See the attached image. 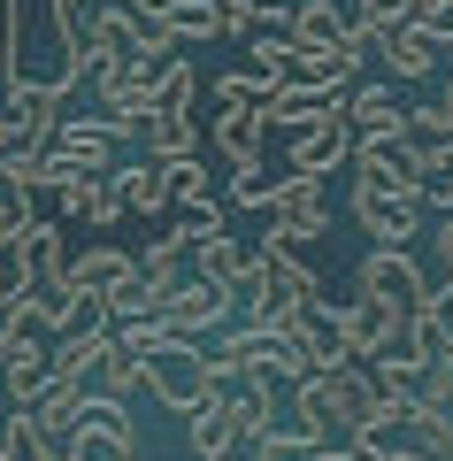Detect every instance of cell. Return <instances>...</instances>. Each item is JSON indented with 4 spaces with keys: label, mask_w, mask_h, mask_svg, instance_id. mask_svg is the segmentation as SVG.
<instances>
[{
    "label": "cell",
    "mask_w": 453,
    "mask_h": 461,
    "mask_svg": "<svg viewBox=\"0 0 453 461\" xmlns=\"http://www.w3.org/2000/svg\"><path fill=\"white\" fill-rule=\"evenodd\" d=\"M276 346H285V362H276V377H285V384H323L331 369H346V346L331 339L323 308L300 315V323H285V330H276Z\"/></svg>",
    "instance_id": "cell-1"
},
{
    "label": "cell",
    "mask_w": 453,
    "mask_h": 461,
    "mask_svg": "<svg viewBox=\"0 0 453 461\" xmlns=\"http://www.w3.org/2000/svg\"><path fill=\"white\" fill-rule=\"evenodd\" d=\"M146 393H154L162 408H177L185 423H193V415H200V408L215 400L208 354H200V346H177V354H162V362H146Z\"/></svg>",
    "instance_id": "cell-2"
},
{
    "label": "cell",
    "mask_w": 453,
    "mask_h": 461,
    "mask_svg": "<svg viewBox=\"0 0 453 461\" xmlns=\"http://www.w3.org/2000/svg\"><path fill=\"white\" fill-rule=\"evenodd\" d=\"M162 323L177 330V339L208 346L215 330H231V323H239V293H231V285H208V277H185V293L162 308Z\"/></svg>",
    "instance_id": "cell-3"
},
{
    "label": "cell",
    "mask_w": 453,
    "mask_h": 461,
    "mask_svg": "<svg viewBox=\"0 0 453 461\" xmlns=\"http://www.w3.org/2000/svg\"><path fill=\"white\" fill-rule=\"evenodd\" d=\"M16 277L23 293L39 300H69V247H62V223H32L16 239Z\"/></svg>",
    "instance_id": "cell-4"
},
{
    "label": "cell",
    "mask_w": 453,
    "mask_h": 461,
    "mask_svg": "<svg viewBox=\"0 0 453 461\" xmlns=\"http://www.w3.org/2000/svg\"><path fill=\"white\" fill-rule=\"evenodd\" d=\"M354 223L369 230L376 247H415L422 200H415V193H376V185H354Z\"/></svg>",
    "instance_id": "cell-5"
},
{
    "label": "cell",
    "mask_w": 453,
    "mask_h": 461,
    "mask_svg": "<svg viewBox=\"0 0 453 461\" xmlns=\"http://www.w3.org/2000/svg\"><path fill=\"white\" fill-rule=\"evenodd\" d=\"M339 162H354V131H346V115H315L308 131H292V147H285V169H292V177H315V185H323Z\"/></svg>",
    "instance_id": "cell-6"
},
{
    "label": "cell",
    "mask_w": 453,
    "mask_h": 461,
    "mask_svg": "<svg viewBox=\"0 0 453 461\" xmlns=\"http://www.w3.org/2000/svg\"><path fill=\"white\" fill-rule=\"evenodd\" d=\"M346 131H354V147H400L407 139V108L392 85H354L346 93Z\"/></svg>",
    "instance_id": "cell-7"
},
{
    "label": "cell",
    "mask_w": 453,
    "mask_h": 461,
    "mask_svg": "<svg viewBox=\"0 0 453 461\" xmlns=\"http://www.w3.org/2000/svg\"><path fill=\"white\" fill-rule=\"evenodd\" d=\"M115 147H123V131H115L108 115H69L62 139H54V154H62L77 177H115Z\"/></svg>",
    "instance_id": "cell-8"
},
{
    "label": "cell",
    "mask_w": 453,
    "mask_h": 461,
    "mask_svg": "<svg viewBox=\"0 0 453 461\" xmlns=\"http://www.w3.org/2000/svg\"><path fill=\"white\" fill-rule=\"evenodd\" d=\"M422 269H415V254L407 247H369L361 254V269H354V293H385V300H407L415 308V293H422Z\"/></svg>",
    "instance_id": "cell-9"
},
{
    "label": "cell",
    "mask_w": 453,
    "mask_h": 461,
    "mask_svg": "<svg viewBox=\"0 0 453 461\" xmlns=\"http://www.w3.org/2000/svg\"><path fill=\"white\" fill-rule=\"evenodd\" d=\"M139 454V430L115 400H93V415L77 423V461H131Z\"/></svg>",
    "instance_id": "cell-10"
},
{
    "label": "cell",
    "mask_w": 453,
    "mask_h": 461,
    "mask_svg": "<svg viewBox=\"0 0 453 461\" xmlns=\"http://www.w3.org/2000/svg\"><path fill=\"white\" fill-rule=\"evenodd\" d=\"M47 384H54V346L47 339H16L8 346V369H0V400H8V408H32Z\"/></svg>",
    "instance_id": "cell-11"
},
{
    "label": "cell",
    "mask_w": 453,
    "mask_h": 461,
    "mask_svg": "<svg viewBox=\"0 0 453 461\" xmlns=\"http://www.w3.org/2000/svg\"><path fill=\"white\" fill-rule=\"evenodd\" d=\"M376 62H385L392 77H430L438 69V39L407 16V23H392V32H376Z\"/></svg>",
    "instance_id": "cell-12"
},
{
    "label": "cell",
    "mask_w": 453,
    "mask_h": 461,
    "mask_svg": "<svg viewBox=\"0 0 453 461\" xmlns=\"http://www.w3.org/2000/svg\"><path fill=\"white\" fill-rule=\"evenodd\" d=\"M115 200H123V215H169V177L154 154H139V162H115Z\"/></svg>",
    "instance_id": "cell-13"
},
{
    "label": "cell",
    "mask_w": 453,
    "mask_h": 461,
    "mask_svg": "<svg viewBox=\"0 0 453 461\" xmlns=\"http://www.w3.org/2000/svg\"><path fill=\"white\" fill-rule=\"evenodd\" d=\"M346 32H354V16H339V8H331V0H300V8H292V54H331V47H346Z\"/></svg>",
    "instance_id": "cell-14"
},
{
    "label": "cell",
    "mask_w": 453,
    "mask_h": 461,
    "mask_svg": "<svg viewBox=\"0 0 453 461\" xmlns=\"http://www.w3.org/2000/svg\"><path fill=\"white\" fill-rule=\"evenodd\" d=\"M139 16H154V23H169V39H231L239 23H231V8L223 0H169V8H139Z\"/></svg>",
    "instance_id": "cell-15"
},
{
    "label": "cell",
    "mask_w": 453,
    "mask_h": 461,
    "mask_svg": "<svg viewBox=\"0 0 453 461\" xmlns=\"http://www.w3.org/2000/svg\"><path fill=\"white\" fill-rule=\"evenodd\" d=\"M208 139H215V154H223L231 169H254L261 162V139H269V115H261V108H223Z\"/></svg>",
    "instance_id": "cell-16"
},
{
    "label": "cell",
    "mask_w": 453,
    "mask_h": 461,
    "mask_svg": "<svg viewBox=\"0 0 453 461\" xmlns=\"http://www.w3.org/2000/svg\"><path fill=\"white\" fill-rule=\"evenodd\" d=\"M131 269H139V254H123V247H85L77 262H69V300H77V293H93V300H108L115 285L131 277Z\"/></svg>",
    "instance_id": "cell-17"
},
{
    "label": "cell",
    "mask_w": 453,
    "mask_h": 461,
    "mask_svg": "<svg viewBox=\"0 0 453 461\" xmlns=\"http://www.w3.org/2000/svg\"><path fill=\"white\" fill-rule=\"evenodd\" d=\"M269 223L300 230V239H323V185L315 177H285L276 200H269Z\"/></svg>",
    "instance_id": "cell-18"
},
{
    "label": "cell",
    "mask_w": 453,
    "mask_h": 461,
    "mask_svg": "<svg viewBox=\"0 0 453 461\" xmlns=\"http://www.w3.org/2000/svg\"><path fill=\"white\" fill-rule=\"evenodd\" d=\"M115 330H69V339H54V377L62 384H93L100 362H108Z\"/></svg>",
    "instance_id": "cell-19"
},
{
    "label": "cell",
    "mask_w": 453,
    "mask_h": 461,
    "mask_svg": "<svg viewBox=\"0 0 453 461\" xmlns=\"http://www.w3.org/2000/svg\"><path fill=\"white\" fill-rule=\"evenodd\" d=\"M54 200H62V223H93V230L123 215V200H115V185H108V177H69Z\"/></svg>",
    "instance_id": "cell-20"
},
{
    "label": "cell",
    "mask_w": 453,
    "mask_h": 461,
    "mask_svg": "<svg viewBox=\"0 0 453 461\" xmlns=\"http://www.w3.org/2000/svg\"><path fill=\"white\" fill-rule=\"evenodd\" d=\"M146 154H154V162H193L200 154V123L177 115V108H154L146 115Z\"/></svg>",
    "instance_id": "cell-21"
},
{
    "label": "cell",
    "mask_w": 453,
    "mask_h": 461,
    "mask_svg": "<svg viewBox=\"0 0 453 461\" xmlns=\"http://www.w3.org/2000/svg\"><path fill=\"white\" fill-rule=\"evenodd\" d=\"M139 277L154 285V293H162V308H169V300L185 293V277H193V262H185V247H177V239L162 230V239H154V247L139 254Z\"/></svg>",
    "instance_id": "cell-22"
},
{
    "label": "cell",
    "mask_w": 453,
    "mask_h": 461,
    "mask_svg": "<svg viewBox=\"0 0 453 461\" xmlns=\"http://www.w3.org/2000/svg\"><path fill=\"white\" fill-rule=\"evenodd\" d=\"M185 430H193V461H223L231 446L246 438V430H239V415H231L223 400H208V408H200V415H193Z\"/></svg>",
    "instance_id": "cell-23"
},
{
    "label": "cell",
    "mask_w": 453,
    "mask_h": 461,
    "mask_svg": "<svg viewBox=\"0 0 453 461\" xmlns=\"http://www.w3.org/2000/svg\"><path fill=\"white\" fill-rule=\"evenodd\" d=\"M131 393H146V362L131 354L123 339H115V346H108V362H100V377H93V400H115V408H123Z\"/></svg>",
    "instance_id": "cell-24"
},
{
    "label": "cell",
    "mask_w": 453,
    "mask_h": 461,
    "mask_svg": "<svg viewBox=\"0 0 453 461\" xmlns=\"http://www.w3.org/2000/svg\"><path fill=\"white\" fill-rule=\"evenodd\" d=\"M246 269H254V254H246L239 239H215V247H200V254H193V277L231 285V293H246Z\"/></svg>",
    "instance_id": "cell-25"
},
{
    "label": "cell",
    "mask_w": 453,
    "mask_h": 461,
    "mask_svg": "<svg viewBox=\"0 0 453 461\" xmlns=\"http://www.w3.org/2000/svg\"><path fill=\"white\" fill-rule=\"evenodd\" d=\"M169 239H177L185 254H200V247H215V239H231V230H223V208H215V200H200V208H177Z\"/></svg>",
    "instance_id": "cell-26"
},
{
    "label": "cell",
    "mask_w": 453,
    "mask_h": 461,
    "mask_svg": "<svg viewBox=\"0 0 453 461\" xmlns=\"http://www.w3.org/2000/svg\"><path fill=\"white\" fill-rule=\"evenodd\" d=\"M407 139H415V147H453V93L407 108Z\"/></svg>",
    "instance_id": "cell-27"
},
{
    "label": "cell",
    "mask_w": 453,
    "mask_h": 461,
    "mask_svg": "<svg viewBox=\"0 0 453 461\" xmlns=\"http://www.w3.org/2000/svg\"><path fill=\"white\" fill-rule=\"evenodd\" d=\"M292 177V169L285 162H254V169H239V177H231V200H239V208H261V215H269V200H276V185H285Z\"/></svg>",
    "instance_id": "cell-28"
},
{
    "label": "cell",
    "mask_w": 453,
    "mask_h": 461,
    "mask_svg": "<svg viewBox=\"0 0 453 461\" xmlns=\"http://www.w3.org/2000/svg\"><path fill=\"white\" fill-rule=\"evenodd\" d=\"M162 177H169V208H200L208 200V162H162Z\"/></svg>",
    "instance_id": "cell-29"
},
{
    "label": "cell",
    "mask_w": 453,
    "mask_h": 461,
    "mask_svg": "<svg viewBox=\"0 0 453 461\" xmlns=\"http://www.w3.org/2000/svg\"><path fill=\"white\" fill-rule=\"evenodd\" d=\"M193 93H200V69H193V54H177V62L162 69V100H154V108H177V115H193Z\"/></svg>",
    "instance_id": "cell-30"
},
{
    "label": "cell",
    "mask_w": 453,
    "mask_h": 461,
    "mask_svg": "<svg viewBox=\"0 0 453 461\" xmlns=\"http://www.w3.org/2000/svg\"><path fill=\"white\" fill-rule=\"evenodd\" d=\"M407 16H415V0H354V23H361V32H392V23H407Z\"/></svg>",
    "instance_id": "cell-31"
},
{
    "label": "cell",
    "mask_w": 453,
    "mask_h": 461,
    "mask_svg": "<svg viewBox=\"0 0 453 461\" xmlns=\"http://www.w3.org/2000/svg\"><path fill=\"white\" fill-rule=\"evenodd\" d=\"M422 408H438V415H453V354H438L430 369H422Z\"/></svg>",
    "instance_id": "cell-32"
},
{
    "label": "cell",
    "mask_w": 453,
    "mask_h": 461,
    "mask_svg": "<svg viewBox=\"0 0 453 461\" xmlns=\"http://www.w3.org/2000/svg\"><path fill=\"white\" fill-rule=\"evenodd\" d=\"M415 23L438 39V47H453V0H415Z\"/></svg>",
    "instance_id": "cell-33"
},
{
    "label": "cell",
    "mask_w": 453,
    "mask_h": 461,
    "mask_svg": "<svg viewBox=\"0 0 453 461\" xmlns=\"http://www.w3.org/2000/svg\"><path fill=\"white\" fill-rule=\"evenodd\" d=\"M215 100H223V108H261V85L246 77V69H231V77H215Z\"/></svg>",
    "instance_id": "cell-34"
},
{
    "label": "cell",
    "mask_w": 453,
    "mask_h": 461,
    "mask_svg": "<svg viewBox=\"0 0 453 461\" xmlns=\"http://www.w3.org/2000/svg\"><path fill=\"white\" fill-rule=\"evenodd\" d=\"M16 454H32V438H23V408L0 400V461H16Z\"/></svg>",
    "instance_id": "cell-35"
},
{
    "label": "cell",
    "mask_w": 453,
    "mask_h": 461,
    "mask_svg": "<svg viewBox=\"0 0 453 461\" xmlns=\"http://www.w3.org/2000/svg\"><path fill=\"white\" fill-rule=\"evenodd\" d=\"M231 8V23H254V16H269V8H285V0H223Z\"/></svg>",
    "instance_id": "cell-36"
},
{
    "label": "cell",
    "mask_w": 453,
    "mask_h": 461,
    "mask_svg": "<svg viewBox=\"0 0 453 461\" xmlns=\"http://www.w3.org/2000/svg\"><path fill=\"white\" fill-rule=\"evenodd\" d=\"M430 230H438V262H446V277H453V215H438Z\"/></svg>",
    "instance_id": "cell-37"
},
{
    "label": "cell",
    "mask_w": 453,
    "mask_h": 461,
    "mask_svg": "<svg viewBox=\"0 0 453 461\" xmlns=\"http://www.w3.org/2000/svg\"><path fill=\"white\" fill-rule=\"evenodd\" d=\"M0 147H16V115H8V100H0Z\"/></svg>",
    "instance_id": "cell-38"
},
{
    "label": "cell",
    "mask_w": 453,
    "mask_h": 461,
    "mask_svg": "<svg viewBox=\"0 0 453 461\" xmlns=\"http://www.w3.org/2000/svg\"><path fill=\"white\" fill-rule=\"evenodd\" d=\"M385 461H422V454H415V446H385Z\"/></svg>",
    "instance_id": "cell-39"
},
{
    "label": "cell",
    "mask_w": 453,
    "mask_h": 461,
    "mask_svg": "<svg viewBox=\"0 0 453 461\" xmlns=\"http://www.w3.org/2000/svg\"><path fill=\"white\" fill-rule=\"evenodd\" d=\"M308 461H354V454H346V446H323V454H308Z\"/></svg>",
    "instance_id": "cell-40"
},
{
    "label": "cell",
    "mask_w": 453,
    "mask_h": 461,
    "mask_svg": "<svg viewBox=\"0 0 453 461\" xmlns=\"http://www.w3.org/2000/svg\"><path fill=\"white\" fill-rule=\"evenodd\" d=\"M8 346H16V330H8V323H0V369H8Z\"/></svg>",
    "instance_id": "cell-41"
},
{
    "label": "cell",
    "mask_w": 453,
    "mask_h": 461,
    "mask_svg": "<svg viewBox=\"0 0 453 461\" xmlns=\"http://www.w3.org/2000/svg\"><path fill=\"white\" fill-rule=\"evenodd\" d=\"M131 8H169V0H131Z\"/></svg>",
    "instance_id": "cell-42"
},
{
    "label": "cell",
    "mask_w": 453,
    "mask_h": 461,
    "mask_svg": "<svg viewBox=\"0 0 453 461\" xmlns=\"http://www.w3.org/2000/svg\"><path fill=\"white\" fill-rule=\"evenodd\" d=\"M100 8H131V0H100Z\"/></svg>",
    "instance_id": "cell-43"
},
{
    "label": "cell",
    "mask_w": 453,
    "mask_h": 461,
    "mask_svg": "<svg viewBox=\"0 0 453 461\" xmlns=\"http://www.w3.org/2000/svg\"><path fill=\"white\" fill-rule=\"evenodd\" d=\"M131 461H146V454H131Z\"/></svg>",
    "instance_id": "cell-44"
}]
</instances>
